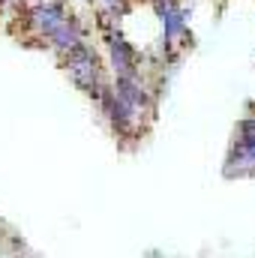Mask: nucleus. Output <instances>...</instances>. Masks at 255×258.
<instances>
[{"instance_id":"nucleus-5","label":"nucleus","mask_w":255,"mask_h":258,"mask_svg":"<svg viewBox=\"0 0 255 258\" xmlns=\"http://www.w3.org/2000/svg\"><path fill=\"white\" fill-rule=\"evenodd\" d=\"M111 87H114V93L126 105H132L141 114H150L156 108V99H153V93H150V87H147V81H144L141 72L138 75H114L111 78Z\"/></svg>"},{"instance_id":"nucleus-2","label":"nucleus","mask_w":255,"mask_h":258,"mask_svg":"<svg viewBox=\"0 0 255 258\" xmlns=\"http://www.w3.org/2000/svg\"><path fill=\"white\" fill-rule=\"evenodd\" d=\"M66 15L63 0H36V3H24V24L30 33H36L39 39H45Z\"/></svg>"},{"instance_id":"nucleus-1","label":"nucleus","mask_w":255,"mask_h":258,"mask_svg":"<svg viewBox=\"0 0 255 258\" xmlns=\"http://www.w3.org/2000/svg\"><path fill=\"white\" fill-rule=\"evenodd\" d=\"M60 66H63V72L69 75V81H72L78 90H84V93H90L96 84L108 81L105 66H102L99 54H96V48H93L87 39L78 42L75 48L63 51V54H60Z\"/></svg>"},{"instance_id":"nucleus-6","label":"nucleus","mask_w":255,"mask_h":258,"mask_svg":"<svg viewBox=\"0 0 255 258\" xmlns=\"http://www.w3.org/2000/svg\"><path fill=\"white\" fill-rule=\"evenodd\" d=\"M87 39V30H84V24L75 18V15H66L63 21L45 36V45L51 48V51H57V54H63L69 48H75L78 42H84Z\"/></svg>"},{"instance_id":"nucleus-3","label":"nucleus","mask_w":255,"mask_h":258,"mask_svg":"<svg viewBox=\"0 0 255 258\" xmlns=\"http://www.w3.org/2000/svg\"><path fill=\"white\" fill-rule=\"evenodd\" d=\"M105 45H108L111 78H114V75H138V72H141V54H138V48L123 36L120 27L105 33Z\"/></svg>"},{"instance_id":"nucleus-7","label":"nucleus","mask_w":255,"mask_h":258,"mask_svg":"<svg viewBox=\"0 0 255 258\" xmlns=\"http://www.w3.org/2000/svg\"><path fill=\"white\" fill-rule=\"evenodd\" d=\"M93 3H99V6H111V3H117V0H93Z\"/></svg>"},{"instance_id":"nucleus-4","label":"nucleus","mask_w":255,"mask_h":258,"mask_svg":"<svg viewBox=\"0 0 255 258\" xmlns=\"http://www.w3.org/2000/svg\"><path fill=\"white\" fill-rule=\"evenodd\" d=\"M222 174L228 180L231 177H255V135H246V132L234 135V141L225 153Z\"/></svg>"}]
</instances>
